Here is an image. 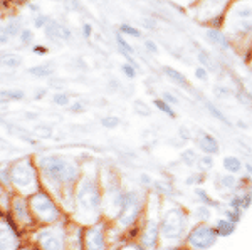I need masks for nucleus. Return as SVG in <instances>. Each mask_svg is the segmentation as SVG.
I'll list each match as a JSON object with an SVG mask.
<instances>
[{
  "label": "nucleus",
  "mask_w": 252,
  "mask_h": 250,
  "mask_svg": "<svg viewBox=\"0 0 252 250\" xmlns=\"http://www.w3.org/2000/svg\"><path fill=\"white\" fill-rule=\"evenodd\" d=\"M35 161L39 167L42 188L58 200L67 215H71L76 185L83 176L79 161L66 158L63 155H40Z\"/></svg>",
  "instance_id": "nucleus-1"
},
{
  "label": "nucleus",
  "mask_w": 252,
  "mask_h": 250,
  "mask_svg": "<svg viewBox=\"0 0 252 250\" xmlns=\"http://www.w3.org/2000/svg\"><path fill=\"white\" fill-rule=\"evenodd\" d=\"M104 219V193L97 173H84L74 190V201L69 220L79 227L97 223Z\"/></svg>",
  "instance_id": "nucleus-2"
},
{
  "label": "nucleus",
  "mask_w": 252,
  "mask_h": 250,
  "mask_svg": "<svg viewBox=\"0 0 252 250\" xmlns=\"http://www.w3.org/2000/svg\"><path fill=\"white\" fill-rule=\"evenodd\" d=\"M192 213H189L182 205L170 203L163 207V210L158 215L161 230V245L163 249L173 247L182 244L185 235L192 227Z\"/></svg>",
  "instance_id": "nucleus-3"
},
{
  "label": "nucleus",
  "mask_w": 252,
  "mask_h": 250,
  "mask_svg": "<svg viewBox=\"0 0 252 250\" xmlns=\"http://www.w3.org/2000/svg\"><path fill=\"white\" fill-rule=\"evenodd\" d=\"M10 181L12 192L27 198L42 188L39 167L34 156H22L10 161Z\"/></svg>",
  "instance_id": "nucleus-4"
},
{
  "label": "nucleus",
  "mask_w": 252,
  "mask_h": 250,
  "mask_svg": "<svg viewBox=\"0 0 252 250\" xmlns=\"http://www.w3.org/2000/svg\"><path fill=\"white\" fill-rule=\"evenodd\" d=\"M145 213H146V198L143 193L140 190H133V188H125L120 212H118L116 219L111 222V225L116 233L123 235L129 228L141 223Z\"/></svg>",
  "instance_id": "nucleus-5"
},
{
  "label": "nucleus",
  "mask_w": 252,
  "mask_h": 250,
  "mask_svg": "<svg viewBox=\"0 0 252 250\" xmlns=\"http://www.w3.org/2000/svg\"><path fill=\"white\" fill-rule=\"evenodd\" d=\"M71 220L54 225H42L27 233V242L34 244L39 250H69Z\"/></svg>",
  "instance_id": "nucleus-6"
},
{
  "label": "nucleus",
  "mask_w": 252,
  "mask_h": 250,
  "mask_svg": "<svg viewBox=\"0 0 252 250\" xmlns=\"http://www.w3.org/2000/svg\"><path fill=\"white\" fill-rule=\"evenodd\" d=\"M31 212L34 215V220L37 227L42 225H54L61 222L69 220V215L64 212V208L58 203V200L51 195L47 190L40 188L34 195L29 196Z\"/></svg>",
  "instance_id": "nucleus-7"
},
{
  "label": "nucleus",
  "mask_w": 252,
  "mask_h": 250,
  "mask_svg": "<svg viewBox=\"0 0 252 250\" xmlns=\"http://www.w3.org/2000/svg\"><path fill=\"white\" fill-rule=\"evenodd\" d=\"M111 222L101 220L97 223L81 228L83 250H111Z\"/></svg>",
  "instance_id": "nucleus-8"
},
{
  "label": "nucleus",
  "mask_w": 252,
  "mask_h": 250,
  "mask_svg": "<svg viewBox=\"0 0 252 250\" xmlns=\"http://www.w3.org/2000/svg\"><path fill=\"white\" fill-rule=\"evenodd\" d=\"M219 242L214 223L210 222H195L182 244L189 250H209Z\"/></svg>",
  "instance_id": "nucleus-9"
},
{
  "label": "nucleus",
  "mask_w": 252,
  "mask_h": 250,
  "mask_svg": "<svg viewBox=\"0 0 252 250\" xmlns=\"http://www.w3.org/2000/svg\"><path fill=\"white\" fill-rule=\"evenodd\" d=\"M26 240V233L15 225L9 213H0V250H19Z\"/></svg>",
  "instance_id": "nucleus-10"
},
{
  "label": "nucleus",
  "mask_w": 252,
  "mask_h": 250,
  "mask_svg": "<svg viewBox=\"0 0 252 250\" xmlns=\"http://www.w3.org/2000/svg\"><path fill=\"white\" fill-rule=\"evenodd\" d=\"M9 215L12 217V220L15 222V225H17L26 235L37 228V223H35L34 215H32V212H31V205H29V198H27V196H20L14 193Z\"/></svg>",
  "instance_id": "nucleus-11"
},
{
  "label": "nucleus",
  "mask_w": 252,
  "mask_h": 250,
  "mask_svg": "<svg viewBox=\"0 0 252 250\" xmlns=\"http://www.w3.org/2000/svg\"><path fill=\"white\" fill-rule=\"evenodd\" d=\"M138 244L145 250H153L161 245V230H160V220L155 217H150L145 213L141 220V232L138 237Z\"/></svg>",
  "instance_id": "nucleus-12"
},
{
  "label": "nucleus",
  "mask_w": 252,
  "mask_h": 250,
  "mask_svg": "<svg viewBox=\"0 0 252 250\" xmlns=\"http://www.w3.org/2000/svg\"><path fill=\"white\" fill-rule=\"evenodd\" d=\"M230 29L239 35L252 34V3L242 2L234 7L230 14Z\"/></svg>",
  "instance_id": "nucleus-13"
},
{
  "label": "nucleus",
  "mask_w": 252,
  "mask_h": 250,
  "mask_svg": "<svg viewBox=\"0 0 252 250\" xmlns=\"http://www.w3.org/2000/svg\"><path fill=\"white\" fill-rule=\"evenodd\" d=\"M44 32H46V35L51 40H71V30L67 29L66 26H63L61 22H58V20L54 19H49L47 26L44 27Z\"/></svg>",
  "instance_id": "nucleus-14"
},
{
  "label": "nucleus",
  "mask_w": 252,
  "mask_h": 250,
  "mask_svg": "<svg viewBox=\"0 0 252 250\" xmlns=\"http://www.w3.org/2000/svg\"><path fill=\"white\" fill-rule=\"evenodd\" d=\"M214 227H215V232H217L219 239H229L232 237L235 230H237V223H234L232 220L225 219V217H220L214 222Z\"/></svg>",
  "instance_id": "nucleus-15"
},
{
  "label": "nucleus",
  "mask_w": 252,
  "mask_h": 250,
  "mask_svg": "<svg viewBox=\"0 0 252 250\" xmlns=\"http://www.w3.org/2000/svg\"><path fill=\"white\" fill-rule=\"evenodd\" d=\"M198 150L204 151V155H217L219 153V141L209 133H204L198 139Z\"/></svg>",
  "instance_id": "nucleus-16"
},
{
  "label": "nucleus",
  "mask_w": 252,
  "mask_h": 250,
  "mask_svg": "<svg viewBox=\"0 0 252 250\" xmlns=\"http://www.w3.org/2000/svg\"><path fill=\"white\" fill-rule=\"evenodd\" d=\"M239 180L237 176L232 175V173H227V175H217L215 176V187L219 190H235Z\"/></svg>",
  "instance_id": "nucleus-17"
},
{
  "label": "nucleus",
  "mask_w": 252,
  "mask_h": 250,
  "mask_svg": "<svg viewBox=\"0 0 252 250\" xmlns=\"http://www.w3.org/2000/svg\"><path fill=\"white\" fill-rule=\"evenodd\" d=\"M22 66V57L14 52L0 56V69H19Z\"/></svg>",
  "instance_id": "nucleus-18"
},
{
  "label": "nucleus",
  "mask_w": 252,
  "mask_h": 250,
  "mask_svg": "<svg viewBox=\"0 0 252 250\" xmlns=\"http://www.w3.org/2000/svg\"><path fill=\"white\" fill-rule=\"evenodd\" d=\"M222 165H223V170H225L227 173H232V175H239L244 168L242 160L235 155H227L225 158H223Z\"/></svg>",
  "instance_id": "nucleus-19"
},
{
  "label": "nucleus",
  "mask_w": 252,
  "mask_h": 250,
  "mask_svg": "<svg viewBox=\"0 0 252 250\" xmlns=\"http://www.w3.org/2000/svg\"><path fill=\"white\" fill-rule=\"evenodd\" d=\"M56 67L52 62H46V64H39V66H34L29 69V74H32L34 78H39V79H44V78H51L54 74Z\"/></svg>",
  "instance_id": "nucleus-20"
},
{
  "label": "nucleus",
  "mask_w": 252,
  "mask_h": 250,
  "mask_svg": "<svg viewBox=\"0 0 252 250\" xmlns=\"http://www.w3.org/2000/svg\"><path fill=\"white\" fill-rule=\"evenodd\" d=\"M195 196H197V200L200 201L202 205H207V207H210L214 210V208H220V201L214 200L212 196L209 195V192L205 190V188H195Z\"/></svg>",
  "instance_id": "nucleus-21"
},
{
  "label": "nucleus",
  "mask_w": 252,
  "mask_h": 250,
  "mask_svg": "<svg viewBox=\"0 0 252 250\" xmlns=\"http://www.w3.org/2000/svg\"><path fill=\"white\" fill-rule=\"evenodd\" d=\"M192 217H193L195 222H210V220H212V217H214L212 215V208L200 203L198 207L193 208Z\"/></svg>",
  "instance_id": "nucleus-22"
},
{
  "label": "nucleus",
  "mask_w": 252,
  "mask_h": 250,
  "mask_svg": "<svg viewBox=\"0 0 252 250\" xmlns=\"http://www.w3.org/2000/svg\"><path fill=\"white\" fill-rule=\"evenodd\" d=\"M207 39H209L210 42L214 44V46H217L219 49H223V51L229 49V42H227V39L222 35V32L214 30V29L207 30Z\"/></svg>",
  "instance_id": "nucleus-23"
},
{
  "label": "nucleus",
  "mask_w": 252,
  "mask_h": 250,
  "mask_svg": "<svg viewBox=\"0 0 252 250\" xmlns=\"http://www.w3.org/2000/svg\"><path fill=\"white\" fill-rule=\"evenodd\" d=\"M0 183L12 192V181H10V161H0ZM14 193V192H12Z\"/></svg>",
  "instance_id": "nucleus-24"
},
{
  "label": "nucleus",
  "mask_w": 252,
  "mask_h": 250,
  "mask_svg": "<svg viewBox=\"0 0 252 250\" xmlns=\"http://www.w3.org/2000/svg\"><path fill=\"white\" fill-rule=\"evenodd\" d=\"M163 72L166 76H168V79L170 81H173L175 84H178V86H182V87H189V83H187V78L182 72H178V71H175L173 67H168V66H165L163 67Z\"/></svg>",
  "instance_id": "nucleus-25"
},
{
  "label": "nucleus",
  "mask_w": 252,
  "mask_h": 250,
  "mask_svg": "<svg viewBox=\"0 0 252 250\" xmlns=\"http://www.w3.org/2000/svg\"><path fill=\"white\" fill-rule=\"evenodd\" d=\"M180 161L189 168L195 167V165H197V161H198L197 151H195L193 148H185V150L180 153Z\"/></svg>",
  "instance_id": "nucleus-26"
},
{
  "label": "nucleus",
  "mask_w": 252,
  "mask_h": 250,
  "mask_svg": "<svg viewBox=\"0 0 252 250\" xmlns=\"http://www.w3.org/2000/svg\"><path fill=\"white\" fill-rule=\"evenodd\" d=\"M3 27H5V30L9 32L12 37H17V35L20 34V30L24 29V27H22V20H20L19 17H14V19L7 20V24Z\"/></svg>",
  "instance_id": "nucleus-27"
},
{
  "label": "nucleus",
  "mask_w": 252,
  "mask_h": 250,
  "mask_svg": "<svg viewBox=\"0 0 252 250\" xmlns=\"http://www.w3.org/2000/svg\"><path fill=\"white\" fill-rule=\"evenodd\" d=\"M0 96L7 101H22L26 99V92L22 89H3L0 91Z\"/></svg>",
  "instance_id": "nucleus-28"
},
{
  "label": "nucleus",
  "mask_w": 252,
  "mask_h": 250,
  "mask_svg": "<svg viewBox=\"0 0 252 250\" xmlns=\"http://www.w3.org/2000/svg\"><path fill=\"white\" fill-rule=\"evenodd\" d=\"M223 217L229 220H232L234 223L239 225V222L242 220L244 217V210H241V208H232V207H227L225 210H223Z\"/></svg>",
  "instance_id": "nucleus-29"
},
{
  "label": "nucleus",
  "mask_w": 252,
  "mask_h": 250,
  "mask_svg": "<svg viewBox=\"0 0 252 250\" xmlns=\"http://www.w3.org/2000/svg\"><path fill=\"white\" fill-rule=\"evenodd\" d=\"M205 106H207V110H209L210 112H212L214 118H217L219 121H220V123L227 124V126H232V124H230V121H229V118H227V116L223 114V112H222L220 110H219V108H215L212 103H209V101H207Z\"/></svg>",
  "instance_id": "nucleus-30"
},
{
  "label": "nucleus",
  "mask_w": 252,
  "mask_h": 250,
  "mask_svg": "<svg viewBox=\"0 0 252 250\" xmlns=\"http://www.w3.org/2000/svg\"><path fill=\"white\" fill-rule=\"evenodd\" d=\"M17 37H19V42L22 44V46H31V44L34 42V30H31L29 27H24Z\"/></svg>",
  "instance_id": "nucleus-31"
},
{
  "label": "nucleus",
  "mask_w": 252,
  "mask_h": 250,
  "mask_svg": "<svg viewBox=\"0 0 252 250\" xmlns=\"http://www.w3.org/2000/svg\"><path fill=\"white\" fill-rule=\"evenodd\" d=\"M197 165H198V168H200L202 173H207L209 170H212L214 168V156L212 155H204L202 158H198Z\"/></svg>",
  "instance_id": "nucleus-32"
},
{
  "label": "nucleus",
  "mask_w": 252,
  "mask_h": 250,
  "mask_svg": "<svg viewBox=\"0 0 252 250\" xmlns=\"http://www.w3.org/2000/svg\"><path fill=\"white\" fill-rule=\"evenodd\" d=\"M52 103H54L56 106L64 108V106H69V104H71V98H69L67 92H61V91H58L54 96H52Z\"/></svg>",
  "instance_id": "nucleus-33"
},
{
  "label": "nucleus",
  "mask_w": 252,
  "mask_h": 250,
  "mask_svg": "<svg viewBox=\"0 0 252 250\" xmlns=\"http://www.w3.org/2000/svg\"><path fill=\"white\" fill-rule=\"evenodd\" d=\"M153 106L158 108L161 112H165V114H168L170 118H175V111L172 110V106H170V103H166L165 99H155L153 101Z\"/></svg>",
  "instance_id": "nucleus-34"
},
{
  "label": "nucleus",
  "mask_w": 252,
  "mask_h": 250,
  "mask_svg": "<svg viewBox=\"0 0 252 250\" xmlns=\"http://www.w3.org/2000/svg\"><path fill=\"white\" fill-rule=\"evenodd\" d=\"M120 118L118 116H104L103 119H101V126L106 128V130H115V128L120 126Z\"/></svg>",
  "instance_id": "nucleus-35"
},
{
  "label": "nucleus",
  "mask_w": 252,
  "mask_h": 250,
  "mask_svg": "<svg viewBox=\"0 0 252 250\" xmlns=\"http://www.w3.org/2000/svg\"><path fill=\"white\" fill-rule=\"evenodd\" d=\"M116 44H118V47H120V52H126V54H129V56L135 54V49L129 46V42H126L125 37L121 34L116 35Z\"/></svg>",
  "instance_id": "nucleus-36"
},
{
  "label": "nucleus",
  "mask_w": 252,
  "mask_h": 250,
  "mask_svg": "<svg viewBox=\"0 0 252 250\" xmlns=\"http://www.w3.org/2000/svg\"><path fill=\"white\" fill-rule=\"evenodd\" d=\"M34 135L39 136V138H51L52 128L47 126V124H37V126L34 128Z\"/></svg>",
  "instance_id": "nucleus-37"
},
{
  "label": "nucleus",
  "mask_w": 252,
  "mask_h": 250,
  "mask_svg": "<svg viewBox=\"0 0 252 250\" xmlns=\"http://www.w3.org/2000/svg\"><path fill=\"white\" fill-rule=\"evenodd\" d=\"M198 60H200L202 64L207 67V69H210V71H217V66H215V62L212 60V57H210L207 52H204L202 51L200 54H198Z\"/></svg>",
  "instance_id": "nucleus-38"
},
{
  "label": "nucleus",
  "mask_w": 252,
  "mask_h": 250,
  "mask_svg": "<svg viewBox=\"0 0 252 250\" xmlns=\"http://www.w3.org/2000/svg\"><path fill=\"white\" fill-rule=\"evenodd\" d=\"M204 181H205L204 173H192V175L185 180V185H189V187H195V185H200V183H204Z\"/></svg>",
  "instance_id": "nucleus-39"
},
{
  "label": "nucleus",
  "mask_w": 252,
  "mask_h": 250,
  "mask_svg": "<svg viewBox=\"0 0 252 250\" xmlns=\"http://www.w3.org/2000/svg\"><path fill=\"white\" fill-rule=\"evenodd\" d=\"M69 111L74 112V114H83V112L88 111V106L83 101H74V103L69 104Z\"/></svg>",
  "instance_id": "nucleus-40"
},
{
  "label": "nucleus",
  "mask_w": 252,
  "mask_h": 250,
  "mask_svg": "<svg viewBox=\"0 0 252 250\" xmlns=\"http://www.w3.org/2000/svg\"><path fill=\"white\" fill-rule=\"evenodd\" d=\"M120 32L125 35H131V37H140V30L135 29V27H131L129 24H121L120 26Z\"/></svg>",
  "instance_id": "nucleus-41"
},
{
  "label": "nucleus",
  "mask_w": 252,
  "mask_h": 250,
  "mask_svg": "<svg viewBox=\"0 0 252 250\" xmlns=\"http://www.w3.org/2000/svg\"><path fill=\"white\" fill-rule=\"evenodd\" d=\"M235 98L239 103H242L244 106H252V96L246 91H237L235 92Z\"/></svg>",
  "instance_id": "nucleus-42"
},
{
  "label": "nucleus",
  "mask_w": 252,
  "mask_h": 250,
  "mask_svg": "<svg viewBox=\"0 0 252 250\" xmlns=\"http://www.w3.org/2000/svg\"><path fill=\"white\" fill-rule=\"evenodd\" d=\"M135 111L140 116H150V114H152V110L146 106L143 101H135Z\"/></svg>",
  "instance_id": "nucleus-43"
},
{
  "label": "nucleus",
  "mask_w": 252,
  "mask_h": 250,
  "mask_svg": "<svg viewBox=\"0 0 252 250\" xmlns=\"http://www.w3.org/2000/svg\"><path fill=\"white\" fill-rule=\"evenodd\" d=\"M214 92H215V96H217V98H230V96H232V91H230L229 87H225V86H215Z\"/></svg>",
  "instance_id": "nucleus-44"
},
{
  "label": "nucleus",
  "mask_w": 252,
  "mask_h": 250,
  "mask_svg": "<svg viewBox=\"0 0 252 250\" xmlns=\"http://www.w3.org/2000/svg\"><path fill=\"white\" fill-rule=\"evenodd\" d=\"M121 71H123V74L128 76L129 79H133L136 76V67L133 66V64H129V62L123 64V66H121Z\"/></svg>",
  "instance_id": "nucleus-45"
},
{
  "label": "nucleus",
  "mask_w": 252,
  "mask_h": 250,
  "mask_svg": "<svg viewBox=\"0 0 252 250\" xmlns=\"http://www.w3.org/2000/svg\"><path fill=\"white\" fill-rule=\"evenodd\" d=\"M47 22H49V17L44 14H37L34 19V26L37 27V29H44V27L47 26Z\"/></svg>",
  "instance_id": "nucleus-46"
},
{
  "label": "nucleus",
  "mask_w": 252,
  "mask_h": 250,
  "mask_svg": "<svg viewBox=\"0 0 252 250\" xmlns=\"http://www.w3.org/2000/svg\"><path fill=\"white\" fill-rule=\"evenodd\" d=\"M64 3H66V7L69 10H74V12L83 10V5H81L79 0H64Z\"/></svg>",
  "instance_id": "nucleus-47"
},
{
  "label": "nucleus",
  "mask_w": 252,
  "mask_h": 250,
  "mask_svg": "<svg viewBox=\"0 0 252 250\" xmlns=\"http://www.w3.org/2000/svg\"><path fill=\"white\" fill-rule=\"evenodd\" d=\"M12 35L5 30V27H0V46H7L10 42Z\"/></svg>",
  "instance_id": "nucleus-48"
},
{
  "label": "nucleus",
  "mask_w": 252,
  "mask_h": 250,
  "mask_svg": "<svg viewBox=\"0 0 252 250\" xmlns=\"http://www.w3.org/2000/svg\"><path fill=\"white\" fill-rule=\"evenodd\" d=\"M178 133H180L178 136H180L182 141H190V139H192V133H190V130L187 126H180V128H178Z\"/></svg>",
  "instance_id": "nucleus-49"
},
{
  "label": "nucleus",
  "mask_w": 252,
  "mask_h": 250,
  "mask_svg": "<svg viewBox=\"0 0 252 250\" xmlns=\"http://www.w3.org/2000/svg\"><path fill=\"white\" fill-rule=\"evenodd\" d=\"M140 185H141V187H152V185H153L152 176H150L148 173H141V175H140Z\"/></svg>",
  "instance_id": "nucleus-50"
},
{
  "label": "nucleus",
  "mask_w": 252,
  "mask_h": 250,
  "mask_svg": "<svg viewBox=\"0 0 252 250\" xmlns=\"http://www.w3.org/2000/svg\"><path fill=\"white\" fill-rule=\"evenodd\" d=\"M83 35H84V37H91V35H93V26L89 22L83 24Z\"/></svg>",
  "instance_id": "nucleus-51"
},
{
  "label": "nucleus",
  "mask_w": 252,
  "mask_h": 250,
  "mask_svg": "<svg viewBox=\"0 0 252 250\" xmlns=\"http://www.w3.org/2000/svg\"><path fill=\"white\" fill-rule=\"evenodd\" d=\"M145 47L152 52V54H157V52H158V47H157V44L153 42V40H145Z\"/></svg>",
  "instance_id": "nucleus-52"
},
{
  "label": "nucleus",
  "mask_w": 252,
  "mask_h": 250,
  "mask_svg": "<svg viewBox=\"0 0 252 250\" xmlns=\"http://www.w3.org/2000/svg\"><path fill=\"white\" fill-rule=\"evenodd\" d=\"M46 94H47V89H46V87H42V89H37V91H35V94H34V99H35V101H40V99L46 98Z\"/></svg>",
  "instance_id": "nucleus-53"
},
{
  "label": "nucleus",
  "mask_w": 252,
  "mask_h": 250,
  "mask_svg": "<svg viewBox=\"0 0 252 250\" xmlns=\"http://www.w3.org/2000/svg\"><path fill=\"white\" fill-rule=\"evenodd\" d=\"M195 76H197L198 79L204 81V79L207 78V71H205V67H197V69H195Z\"/></svg>",
  "instance_id": "nucleus-54"
},
{
  "label": "nucleus",
  "mask_w": 252,
  "mask_h": 250,
  "mask_svg": "<svg viewBox=\"0 0 252 250\" xmlns=\"http://www.w3.org/2000/svg\"><path fill=\"white\" fill-rule=\"evenodd\" d=\"M32 51H34L35 54H39V56L47 54V47H44V46H34V47H32Z\"/></svg>",
  "instance_id": "nucleus-55"
},
{
  "label": "nucleus",
  "mask_w": 252,
  "mask_h": 250,
  "mask_svg": "<svg viewBox=\"0 0 252 250\" xmlns=\"http://www.w3.org/2000/svg\"><path fill=\"white\" fill-rule=\"evenodd\" d=\"M163 99L166 101V103H170V104H178V99L173 98V96L168 94V92H163Z\"/></svg>",
  "instance_id": "nucleus-56"
},
{
  "label": "nucleus",
  "mask_w": 252,
  "mask_h": 250,
  "mask_svg": "<svg viewBox=\"0 0 252 250\" xmlns=\"http://www.w3.org/2000/svg\"><path fill=\"white\" fill-rule=\"evenodd\" d=\"M225 2H227V0H207V3H209V5H212V7H222Z\"/></svg>",
  "instance_id": "nucleus-57"
},
{
  "label": "nucleus",
  "mask_w": 252,
  "mask_h": 250,
  "mask_svg": "<svg viewBox=\"0 0 252 250\" xmlns=\"http://www.w3.org/2000/svg\"><path fill=\"white\" fill-rule=\"evenodd\" d=\"M19 250H39V249L35 247L34 244H31V242H27V240H26V244H24Z\"/></svg>",
  "instance_id": "nucleus-58"
},
{
  "label": "nucleus",
  "mask_w": 252,
  "mask_h": 250,
  "mask_svg": "<svg viewBox=\"0 0 252 250\" xmlns=\"http://www.w3.org/2000/svg\"><path fill=\"white\" fill-rule=\"evenodd\" d=\"M29 10L35 12V15L39 14V5H35V3H29Z\"/></svg>",
  "instance_id": "nucleus-59"
},
{
  "label": "nucleus",
  "mask_w": 252,
  "mask_h": 250,
  "mask_svg": "<svg viewBox=\"0 0 252 250\" xmlns=\"http://www.w3.org/2000/svg\"><path fill=\"white\" fill-rule=\"evenodd\" d=\"M244 168H246L247 175H251V176H252V165H251V163H247V165H244Z\"/></svg>",
  "instance_id": "nucleus-60"
},
{
  "label": "nucleus",
  "mask_w": 252,
  "mask_h": 250,
  "mask_svg": "<svg viewBox=\"0 0 252 250\" xmlns=\"http://www.w3.org/2000/svg\"><path fill=\"white\" fill-rule=\"evenodd\" d=\"M237 126H241V128H247V124H246V123H242V121H239Z\"/></svg>",
  "instance_id": "nucleus-61"
},
{
  "label": "nucleus",
  "mask_w": 252,
  "mask_h": 250,
  "mask_svg": "<svg viewBox=\"0 0 252 250\" xmlns=\"http://www.w3.org/2000/svg\"><path fill=\"white\" fill-rule=\"evenodd\" d=\"M54 2H59V0H54Z\"/></svg>",
  "instance_id": "nucleus-62"
},
{
  "label": "nucleus",
  "mask_w": 252,
  "mask_h": 250,
  "mask_svg": "<svg viewBox=\"0 0 252 250\" xmlns=\"http://www.w3.org/2000/svg\"><path fill=\"white\" fill-rule=\"evenodd\" d=\"M94 2H99V0H94Z\"/></svg>",
  "instance_id": "nucleus-63"
},
{
  "label": "nucleus",
  "mask_w": 252,
  "mask_h": 250,
  "mask_svg": "<svg viewBox=\"0 0 252 250\" xmlns=\"http://www.w3.org/2000/svg\"><path fill=\"white\" fill-rule=\"evenodd\" d=\"M27 2H31V0H27Z\"/></svg>",
  "instance_id": "nucleus-64"
}]
</instances>
